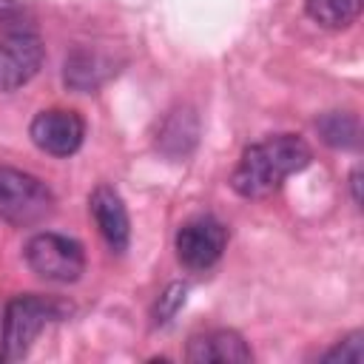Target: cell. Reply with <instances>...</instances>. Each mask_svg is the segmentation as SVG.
I'll list each match as a JSON object with an SVG mask.
<instances>
[{"instance_id":"cell-1","label":"cell","mask_w":364,"mask_h":364,"mask_svg":"<svg viewBox=\"0 0 364 364\" xmlns=\"http://www.w3.org/2000/svg\"><path fill=\"white\" fill-rule=\"evenodd\" d=\"M313 159L310 145L299 134H276L245 148L239 165L230 173V188L245 199H264L282 188V182L304 171Z\"/></svg>"},{"instance_id":"cell-2","label":"cell","mask_w":364,"mask_h":364,"mask_svg":"<svg viewBox=\"0 0 364 364\" xmlns=\"http://www.w3.org/2000/svg\"><path fill=\"white\" fill-rule=\"evenodd\" d=\"M65 316V304L51 296L20 293L3 310V358H23L46 324Z\"/></svg>"},{"instance_id":"cell-3","label":"cell","mask_w":364,"mask_h":364,"mask_svg":"<svg viewBox=\"0 0 364 364\" xmlns=\"http://www.w3.org/2000/svg\"><path fill=\"white\" fill-rule=\"evenodd\" d=\"M54 213V193L51 188L20 171V168H0V219L11 228H34Z\"/></svg>"},{"instance_id":"cell-4","label":"cell","mask_w":364,"mask_h":364,"mask_svg":"<svg viewBox=\"0 0 364 364\" xmlns=\"http://www.w3.org/2000/svg\"><path fill=\"white\" fill-rule=\"evenodd\" d=\"M26 264L34 276L54 282V284H71L85 270V250L77 239L46 230L26 242Z\"/></svg>"},{"instance_id":"cell-5","label":"cell","mask_w":364,"mask_h":364,"mask_svg":"<svg viewBox=\"0 0 364 364\" xmlns=\"http://www.w3.org/2000/svg\"><path fill=\"white\" fill-rule=\"evenodd\" d=\"M46 60V46L37 31L9 26L0 31V94L23 88L37 77Z\"/></svg>"},{"instance_id":"cell-6","label":"cell","mask_w":364,"mask_h":364,"mask_svg":"<svg viewBox=\"0 0 364 364\" xmlns=\"http://www.w3.org/2000/svg\"><path fill=\"white\" fill-rule=\"evenodd\" d=\"M176 259L185 270L191 273H205L210 270L225 247H228V228L216 216H193L176 230Z\"/></svg>"},{"instance_id":"cell-7","label":"cell","mask_w":364,"mask_h":364,"mask_svg":"<svg viewBox=\"0 0 364 364\" xmlns=\"http://www.w3.org/2000/svg\"><path fill=\"white\" fill-rule=\"evenodd\" d=\"M31 142L51 156H71L85 139V119L68 108L40 111L28 125Z\"/></svg>"},{"instance_id":"cell-8","label":"cell","mask_w":364,"mask_h":364,"mask_svg":"<svg viewBox=\"0 0 364 364\" xmlns=\"http://www.w3.org/2000/svg\"><path fill=\"white\" fill-rule=\"evenodd\" d=\"M88 210L105 239V245L114 253H125L131 242V219L122 196L111 185H97L88 196Z\"/></svg>"},{"instance_id":"cell-9","label":"cell","mask_w":364,"mask_h":364,"mask_svg":"<svg viewBox=\"0 0 364 364\" xmlns=\"http://www.w3.org/2000/svg\"><path fill=\"white\" fill-rule=\"evenodd\" d=\"M185 358L193 364H247L253 361V353L236 330L216 327V330L193 336L188 341Z\"/></svg>"},{"instance_id":"cell-10","label":"cell","mask_w":364,"mask_h":364,"mask_svg":"<svg viewBox=\"0 0 364 364\" xmlns=\"http://www.w3.org/2000/svg\"><path fill=\"white\" fill-rule=\"evenodd\" d=\"M105 71H102V60L94 51L77 48L71 57H65V68H63V80L68 88L74 91H94L102 82Z\"/></svg>"},{"instance_id":"cell-11","label":"cell","mask_w":364,"mask_h":364,"mask_svg":"<svg viewBox=\"0 0 364 364\" xmlns=\"http://www.w3.org/2000/svg\"><path fill=\"white\" fill-rule=\"evenodd\" d=\"M364 0H307V17L321 28H347L361 14Z\"/></svg>"},{"instance_id":"cell-12","label":"cell","mask_w":364,"mask_h":364,"mask_svg":"<svg viewBox=\"0 0 364 364\" xmlns=\"http://www.w3.org/2000/svg\"><path fill=\"white\" fill-rule=\"evenodd\" d=\"M321 139L333 148H355L358 145V119L347 111H330L316 119Z\"/></svg>"},{"instance_id":"cell-13","label":"cell","mask_w":364,"mask_h":364,"mask_svg":"<svg viewBox=\"0 0 364 364\" xmlns=\"http://www.w3.org/2000/svg\"><path fill=\"white\" fill-rule=\"evenodd\" d=\"M185 299H188V284H182V282H171L162 293H159V299H156V304H154V327H165L176 313H179V307H185Z\"/></svg>"},{"instance_id":"cell-14","label":"cell","mask_w":364,"mask_h":364,"mask_svg":"<svg viewBox=\"0 0 364 364\" xmlns=\"http://www.w3.org/2000/svg\"><path fill=\"white\" fill-rule=\"evenodd\" d=\"M324 361H350V364H358L364 358V333L355 330L350 336H344L333 350H327L321 355Z\"/></svg>"},{"instance_id":"cell-15","label":"cell","mask_w":364,"mask_h":364,"mask_svg":"<svg viewBox=\"0 0 364 364\" xmlns=\"http://www.w3.org/2000/svg\"><path fill=\"white\" fill-rule=\"evenodd\" d=\"M23 14L20 0H0V23H14Z\"/></svg>"},{"instance_id":"cell-16","label":"cell","mask_w":364,"mask_h":364,"mask_svg":"<svg viewBox=\"0 0 364 364\" xmlns=\"http://www.w3.org/2000/svg\"><path fill=\"white\" fill-rule=\"evenodd\" d=\"M350 188H353V202L361 205V171L358 168L350 173Z\"/></svg>"}]
</instances>
